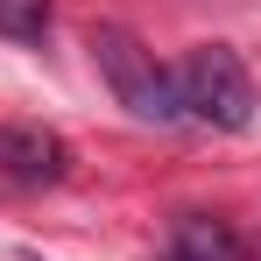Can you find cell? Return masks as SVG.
Wrapping results in <instances>:
<instances>
[{
    "label": "cell",
    "instance_id": "6da1fadb",
    "mask_svg": "<svg viewBox=\"0 0 261 261\" xmlns=\"http://www.w3.org/2000/svg\"><path fill=\"white\" fill-rule=\"evenodd\" d=\"M92 64H99V78L113 85V99L127 106L134 120H148V127H176V120H184L170 64H163L155 49L141 43L134 29H120V21H99V29H92Z\"/></svg>",
    "mask_w": 261,
    "mask_h": 261
},
{
    "label": "cell",
    "instance_id": "7a4b0ae2",
    "mask_svg": "<svg viewBox=\"0 0 261 261\" xmlns=\"http://www.w3.org/2000/svg\"><path fill=\"white\" fill-rule=\"evenodd\" d=\"M170 78H176V106H184V120L219 127V134H240L247 120H254V78H247L240 49L198 43V49H184V57L170 64Z\"/></svg>",
    "mask_w": 261,
    "mask_h": 261
},
{
    "label": "cell",
    "instance_id": "3957f363",
    "mask_svg": "<svg viewBox=\"0 0 261 261\" xmlns=\"http://www.w3.org/2000/svg\"><path fill=\"white\" fill-rule=\"evenodd\" d=\"M0 176L43 191V184H64L71 176V141L43 120H7L0 127Z\"/></svg>",
    "mask_w": 261,
    "mask_h": 261
},
{
    "label": "cell",
    "instance_id": "277c9868",
    "mask_svg": "<svg viewBox=\"0 0 261 261\" xmlns=\"http://www.w3.org/2000/svg\"><path fill=\"white\" fill-rule=\"evenodd\" d=\"M163 261H254V247H247L226 219H212V212H184V219L170 226Z\"/></svg>",
    "mask_w": 261,
    "mask_h": 261
},
{
    "label": "cell",
    "instance_id": "5b68a950",
    "mask_svg": "<svg viewBox=\"0 0 261 261\" xmlns=\"http://www.w3.org/2000/svg\"><path fill=\"white\" fill-rule=\"evenodd\" d=\"M49 21H57L49 0H0V36H7V43H43Z\"/></svg>",
    "mask_w": 261,
    "mask_h": 261
}]
</instances>
